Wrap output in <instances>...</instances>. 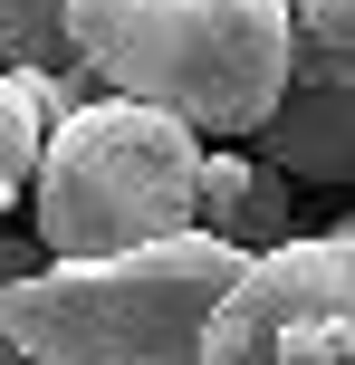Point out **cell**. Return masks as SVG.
<instances>
[{"label": "cell", "instance_id": "obj_8", "mask_svg": "<svg viewBox=\"0 0 355 365\" xmlns=\"http://www.w3.org/2000/svg\"><path fill=\"white\" fill-rule=\"evenodd\" d=\"M38 154H48V135H38V115L19 106L10 68H0V202H19V192L38 182Z\"/></svg>", "mask_w": 355, "mask_h": 365}, {"label": "cell", "instance_id": "obj_3", "mask_svg": "<svg viewBox=\"0 0 355 365\" xmlns=\"http://www.w3.org/2000/svg\"><path fill=\"white\" fill-rule=\"evenodd\" d=\"M29 202L58 259L154 250V240H183L202 212V145H192V125L134 106V96H96L87 115L48 135Z\"/></svg>", "mask_w": 355, "mask_h": 365}, {"label": "cell", "instance_id": "obj_7", "mask_svg": "<svg viewBox=\"0 0 355 365\" xmlns=\"http://www.w3.org/2000/svg\"><path fill=\"white\" fill-rule=\"evenodd\" d=\"M0 58L29 68V77H58V87H77L96 106V68L68 38V0H0Z\"/></svg>", "mask_w": 355, "mask_h": 365}, {"label": "cell", "instance_id": "obj_6", "mask_svg": "<svg viewBox=\"0 0 355 365\" xmlns=\"http://www.w3.org/2000/svg\"><path fill=\"white\" fill-rule=\"evenodd\" d=\"M192 231L240 250V259L288 250V173L240 164V154H202V212H192Z\"/></svg>", "mask_w": 355, "mask_h": 365}, {"label": "cell", "instance_id": "obj_11", "mask_svg": "<svg viewBox=\"0 0 355 365\" xmlns=\"http://www.w3.org/2000/svg\"><path fill=\"white\" fill-rule=\"evenodd\" d=\"M0 365H29V356H10V346H0Z\"/></svg>", "mask_w": 355, "mask_h": 365}, {"label": "cell", "instance_id": "obj_10", "mask_svg": "<svg viewBox=\"0 0 355 365\" xmlns=\"http://www.w3.org/2000/svg\"><path fill=\"white\" fill-rule=\"evenodd\" d=\"M29 269H38V259L19 250V240H0V289H10V279H29Z\"/></svg>", "mask_w": 355, "mask_h": 365}, {"label": "cell", "instance_id": "obj_2", "mask_svg": "<svg viewBox=\"0 0 355 365\" xmlns=\"http://www.w3.org/2000/svg\"><path fill=\"white\" fill-rule=\"evenodd\" d=\"M250 259L183 231L125 259H68L0 289V346L29 365H202L211 308Z\"/></svg>", "mask_w": 355, "mask_h": 365}, {"label": "cell", "instance_id": "obj_5", "mask_svg": "<svg viewBox=\"0 0 355 365\" xmlns=\"http://www.w3.org/2000/svg\"><path fill=\"white\" fill-rule=\"evenodd\" d=\"M269 173L307 182H355V48H288V96L260 125Z\"/></svg>", "mask_w": 355, "mask_h": 365}, {"label": "cell", "instance_id": "obj_1", "mask_svg": "<svg viewBox=\"0 0 355 365\" xmlns=\"http://www.w3.org/2000/svg\"><path fill=\"white\" fill-rule=\"evenodd\" d=\"M68 38L106 96L192 135H260L288 96V0H68Z\"/></svg>", "mask_w": 355, "mask_h": 365}, {"label": "cell", "instance_id": "obj_4", "mask_svg": "<svg viewBox=\"0 0 355 365\" xmlns=\"http://www.w3.org/2000/svg\"><path fill=\"white\" fill-rule=\"evenodd\" d=\"M202 365H355V240H288L211 308Z\"/></svg>", "mask_w": 355, "mask_h": 365}, {"label": "cell", "instance_id": "obj_9", "mask_svg": "<svg viewBox=\"0 0 355 365\" xmlns=\"http://www.w3.org/2000/svg\"><path fill=\"white\" fill-rule=\"evenodd\" d=\"M288 29L307 48H355V0H288Z\"/></svg>", "mask_w": 355, "mask_h": 365}]
</instances>
